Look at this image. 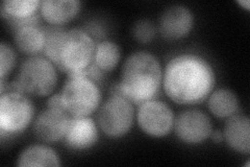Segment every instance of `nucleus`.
<instances>
[{
  "instance_id": "f257e3e1",
  "label": "nucleus",
  "mask_w": 250,
  "mask_h": 167,
  "mask_svg": "<svg viewBox=\"0 0 250 167\" xmlns=\"http://www.w3.org/2000/svg\"><path fill=\"white\" fill-rule=\"evenodd\" d=\"M216 83L212 65L195 53L172 58L163 72V87L167 96L178 105H196L206 100Z\"/></svg>"
},
{
  "instance_id": "f03ea898",
  "label": "nucleus",
  "mask_w": 250,
  "mask_h": 167,
  "mask_svg": "<svg viewBox=\"0 0 250 167\" xmlns=\"http://www.w3.org/2000/svg\"><path fill=\"white\" fill-rule=\"evenodd\" d=\"M118 84L122 96L135 105L153 99L163 84L159 60L147 51L131 53L124 62Z\"/></svg>"
},
{
  "instance_id": "7ed1b4c3",
  "label": "nucleus",
  "mask_w": 250,
  "mask_h": 167,
  "mask_svg": "<svg viewBox=\"0 0 250 167\" xmlns=\"http://www.w3.org/2000/svg\"><path fill=\"white\" fill-rule=\"evenodd\" d=\"M96 45L93 38L83 29L65 30L53 64L68 75L80 73L94 63Z\"/></svg>"
},
{
  "instance_id": "20e7f679",
  "label": "nucleus",
  "mask_w": 250,
  "mask_h": 167,
  "mask_svg": "<svg viewBox=\"0 0 250 167\" xmlns=\"http://www.w3.org/2000/svg\"><path fill=\"white\" fill-rule=\"evenodd\" d=\"M60 94L64 110L71 117L90 116L101 101V92L96 82L82 74L69 75Z\"/></svg>"
},
{
  "instance_id": "39448f33",
  "label": "nucleus",
  "mask_w": 250,
  "mask_h": 167,
  "mask_svg": "<svg viewBox=\"0 0 250 167\" xmlns=\"http://www.w3.org/2000/svg\"><path fill=\"white\" fill-rule=\"evenodd\" d=\"M17 81L24 92L34 96H47L58 84L56 65L48 59L34 55L21 64Z\"/></svg>"
},
{
  "instance_id": "423d86ee",
  "label": "nucleus",
  "mask_w": 250,
  "mask_h": 167,
  "mask_svg": "<svg viewBox=\"0 0 250 167\" xmlns=\"http://www.w3.org/2000/svg\"><path fill=\"white\" fill-rule=\"evenodd\" d=\"M35 114L33 102L24 93L4 92L0 97V133L18 134L30 124Z\"/></svg>"
},
{
  "instance_id": "0eeeda50",
  "label": "nucleus",
  "mask_w": 250,
  "mask_h": 167,
  "mask_svg": "<svg viewBox=\"0 0 250 167\" xmlns=\"http://www.w3.org/2000/svg\"><path fill=\"white\" fill-rule=\"evenodd\" d=\"M135 119L132 102L123 96H111L100 107L97 121L106 136L121 138L126 135Z\"/></svg>"
},
{
  "instance_id": "6e6552de",
  "label": "nucleus",
  "mask_w": 250,
  "mask_h": 167,
  "mask_svg": "<svg viewBox=\"0 0 250 167\" xmlns=\"http://www.w3.org/2000/svg\"><path fill=\"white\" fill-rule=\"evenodd\" d=\"M137 120L140 129L148 136L165 137L174 128V114L166 102L148 100L141 103Z\"/></svg>"
},
{
  "instance_id": "1a4fd4ad",
  "label": "nucleus",
  "mask_w": 250,
  "mask_h": 167,
  "mask_svg": "<svg viewBox=\"0 0 250 167\" xmlns=\"http://www.w3.org/2000/svg\"><path fill=\"white\" fill-rule=\"evenodd\" d=\"M176 136L187 144H199L213 132L209 117L199 110H186L174 121Z\"/></svg>"
},
{
  "instance_id": "9d476101",
  "label": "nucleus",
  "mask_w": 250,
  "mask_h": 167,
  "mask_svg": "<svg viewBox=\"0 0 250 167\" xmlns=\"http://www.w3.org/2000/svg\"><path fill=\"white\" fill-rule=\"evenodd\" d=\"M70 116L65 110L48 108L39 114L34 122V132L38 139L54 143L64 139L70 123Z\"/></svg>"
},
{
  "instance_id": "9b49d317",
  "label": "nucleus",
  "mask_w": 250,
  "mask_h": 167,
  "mask_svg": "<svg viewBox=\"0 0 250 167\" xmlns=\"http://www.w3.org/2000/svg\"><path fill=\"white\" fill-rule=\"evenodd\" d=\"M194 15L189 7L176 4L164 11L160 19V33L167 40H179L190 34Z\"/></svg>"
},
{
  "instance_id": "f8f14e48",
  "label": "nucleus",
  "mask_w": 250,
  "mask_h": 167,
  "mask_svg": "<svg viewBox=\"0 0 250 167\" xmlns=\"http://www.w3.org/2000/svg\"><path fill=\"white\" fill-rule=\"evenodd\" d=\"M66 145L74 150H84L95 145L98 129L95 121L89 117H71L65 136Z\"/></svg>"
},
{
  "instance_id": "ddd939ff",
  "label": "nucleus",
  "mask_w": 250,
  "mask_h": 167,
  "mask_svg": "<svg viewBox=\"0 0 250 167\" xmlns=\"http://www.w3.org/2000/svg\"><path fill=\"white\" fill-rule=\"evenodd\" d=\"M39 6H41L39 0H5L1 5V15L16 30L26 25H37Z\"/></svg>"
},
{
  "instance_id": "4468645a",
  "label": "nucleus",
  "mask_w": 250,
  "mask_h": 167,
  "mask_svg": "<svg viewBox=\"0 0 250 167\" xmlns=\"http://www.w3.org/2000/svg\"><path fill=\"white\" fill-rule=\"evenodd\" d=\"M223 137L234 152L248 155L250 153V121L245 115L234 114L228 118Z\"/></svg>"
},
{
  "instance_id": "2eb2a0df",
  "label": "nucleus",
  "mask_w": 250,
  "mask_h": 167,
  "mask_svg": "<svg viewBox=\"0 0 250 167\" xmlns=\"http://www.w3.org/2000/svg\"><path fill=\"white\" fill-rule=\"evenodd\" d=\"M78 0H44L41 2L43 18L52 25H61L72 20L81 11Z\"/></svg>"
},
{
  "instance_id": "dca6fc26",
  "label": "nucleus",
  "mask_w": 250,
  "mask_h": 167,
  "mask_svg": "<svg viewBox=\"0 0 250 167\" xmlns=\"http://www.w3.org/2000/svg\"><path fill=\"white\" fill-rule=\"evenodd\" d=\"M14 42L20 51L34 57L44 51L46 43L45 31L37 25L20 27L15 30Z\"/></svg>"
},
{
  "instance_id": "f3484780",
  "label": "nucleus",
  "mask_w": 250,
  "mask_h": 167,
  "mask_svg": "<svg viewBox=\"0 0 250 167\" xmlns=\"http://www.w3.org/2000/svg\"><path fill=\"white\" fill-rule=\"evenodd\" d=\"M18 166H60L61 160L60 157L57 155L54 150L46 145L36 144L30 145L25 149L22 150V153L18 157Z\"/></svg>"
},
{
  "instance_id": "a211bd4d",
  "label": "nucleus",
  "mask_w": 250,
  "mask_h": 167,
  "mask_svg": "<svg viewBox=\"0 0 250 167\" xmlns=\"http://www.w3.org/2000/svg\"><path fill=\"white\" fill-rule=\"evenodd\" d=\"M237 95L229 89H218L209 94L208 109L218 118H229L239 111Z\"/></svg>"
},
{
  "instance_id": "6ab92c4d",
  "label": "nucleus",
  "mask_w": 250,
  "mask_h": 167,
  "mask_svg": "<svg viewBox=\"0 0 250 167\" xmlns=\"http://www.w3.org/2000/svg\"><path fill=\"white\" fill-rule=\"evenodd\" d=\"M121 59V49L119 45L105 40L96 45L94 53V64L101 71L108 72L114 70Z\"/></svg>"
},
{
  "instance_id": "aec40b11",
  "label": "nucleus",
  "mask_w": 250,
  "mask_h": 167,
  "mask_svg": "<svg viewBox=\"0 0 250 167\" xmlns=\"http://www.w3.org/2000/svg\"><path fill=\"white\" fill-rule=\"evenodd\" d=\"M132 35L140 43H149L156 35V27L150 20H139L132 28Z\"/></svg>"
},
{
  "instance_id": "412c9836",
  "label": "nucleus",
  "mask_w": 250,
  "mask_h": 167,
  "mask_svg": "<svg viewBox=\"0 0 250 167\" xmlns=\"http://www.w3.org/2000/svg\"><path fill=\"white\" fill-rule=\"evenodd\" d=\"M16 63V54L12 47L5 42L0 45V75L1 81L4 82L5 77L9 75L14 69Z\"/></svg>"
},
{
  "instance_id": "4be33fe9",
  "label": "nucleus",
  "mask_w": 250,
  "mask_h": 167,
  "mask_svg": "<svg viewBox=\"0 0 250 167\" xmlns=\"http://www.w3.org/2000/svg\"><path fill=\"white\" fill-rule=\"evenodd\" d=\"M47 106H48V108H52V109L64 110L61 94H53L52 96L48 99V101H47Z\"/></svg>"
},
{
  "instance_id": "5701e85b",
  "label": "nucleus",
  "mask_w": 250,
  "mask_h": 167,
  "mask_svg": "<svg viewBox=\"0 0 250 167\" xmlns=\"http://www.w3.org/2000/svg\"><path fill=\"white\" fill-rule=\"evenodd\" d=\"M210 137H212V139L219 143L221 142L223 140V134L220 132V131H215V132H212V134H210Z\"/></svg>"
},
{
  "instance_id": "b1692460",
  "label": "nucleus",
  "mask_w": 250,
  "mask_h": 167,
  "mask_svg": "<svg viewBox=\"0 0 250 167\" xmlns=\"http://www.w3.org/2000/svg\"><path fill=\"white\" fill-rule=\"evenodd\" d=\"M238 3H239L240 5H242V6H244L247 11L249 10V7H250V3H249L248 0H242V1H238Z\"/></svg>"
}]
</instances>
